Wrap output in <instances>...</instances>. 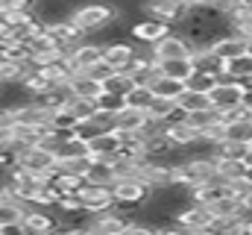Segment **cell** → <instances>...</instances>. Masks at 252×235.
<instances>
[{
	"mask_svg": "<svg viewBox=\"0 0 252 235\" xmlns=\"http://www.w3.org/2000/svg\"><path fill=\"white\" fill-rule=\"evenodd\" d=\"M115 15H118V6H109V3H85V6H79V9L70 12V21L85 36H91V33H100Z\"/></svg>",
	"mask_w": 252,
	"mask_h": 235,
	"instance_id": "1",
	"label": "cell"
},
{
	"mask_svg": "<svg viewBox=\"0 0 252 235\" xmlns=\"http://www.w3.org/2000/svg\"><path fill=\"white\" fill-rule=\"evenodd\" d=\"M15 165L27 174L38 176V179H47V174L56 168V159L47 150H41L38 144H30V147H18V162Z\"/></svg>",
	"mask_w": 252,
	"mask_h": 235,
	"instance_id": "2",
	"label": "cell"
},
{
	"mask_svg": "<svg viewBox=\"0 0 252 235\" xmlns=\"http://www.w3.org/2000/svg\"><path fill=\"white\" fill-rule=\"evenodd\" d=\"M173 218H176V227H182L188 233H208V230H214V215L208 212V206L193 203V200H188Z\"/></svg>",
	"mask_w": 252,
	"mask_h": 235,
	"instance_id": "3",
	"label": "cell"
},
{
	"mask_svg": "<svg viewBox=\"0 0 252 235\" xmlns=\"http://www.w3.org/2000/svg\"><path fill=\"white\" fill-rule=\"evenodd\" d=\"M41 33H47V36L59 44L62 53H67L73 44H79V41L85 39V33L70 21V15H67V18H56V21H44V24H41Z\"/></svg>",
	"mask_w": 252,
	"mask_h": 235,
	"instance_id": "4",
	"label": "cell"
},
{
	"mask_svg": "<svg viewBox=\"0 0 252 235\" xmlns=\"http://www.w3.org/2000/svg\"><path fill=\"white\" fill-rule=\"evenodd\" d=\"M241 97H244V88L235 79H229V77H220L214 82V88L208 91V100H211L214 112H226L232 106H241Z\"/></svg>",
	"mask_w": 252,
	"mask_h": 235,
	"instance_id": "5",
	"label": "cell"
},
{
	"mask_svg": "<svg viewBox=\"0 0 252 235\" xmlns=\"http://www.w3.org/2000/svg\"><path fill=\"white\" fill-rule=\"evenodd\" d=\"M76 197H79V206H82L85 212H109V209H115L112 188H106V185L82 182V188L76 191Z\"/></svg>",
	"mask_w": 252,
	"mask_h": 235,
	"instance_id": "6",
	"label": "cell"
},
{
	"mask_svg": "<svg viewBox=\"0 0 252 235\" xmlns=\"http://www.w3.org/2000/svg\"><path fill=\"white\" fill-rule=\"evenodd\" d=\"M141 12L173 27V24H179V21L188 15V6H185L182 0H144V3H141Z\"/></svg>",
	"mask_w": 252,
	"mask_h": 235,
	"instance_id": "7",
	"label": "cell"
},
{
	"mask_svg": "<svg viewBox=\"0 0 252 235\" xmlns=\"http://www.w3.org/2000/svg\"><path fill=\"white\" fill-rule=\"evenodd\" d=\"M190 44L188 39L182 36V33H164L158 41H153L150 44V50H153V56L156 59H185V56H190Z\"/></svg>",
	"mask_w": 252,
	"mask_h": 235,
	"instance_id": "8",
	"label": "cell"
},
{
	"mask_svg": "<svg viewBox=\"0 0 252 235\" xmlns=\"http://www.w3.org/2000/svg\"><path fill=\"white\" fill-rule=\"evenodd\" d=\"M24 47H27V62L30 65H41V62H50V59H56V56H64L62 50H59V44L47 33H41V30L35 36H30L24 41Z\"/></svg>",
	"mask_w": 252,
	"mask_h": 235,
	"instance_id": "9",
	"label": "cell"
},
{
	"mask_svg": "<svg viewBox=\"0 0 252 235\" xmlns=\"http://www.w3.org/2000/svg\"><path fill=\"white\" fill-rule=\"evenodd\" d=\"M64 59H67V65H70L73 74H76V71H88L94 62L103 59V44H100V41H88V39H82L79 44H73V47L64 53Z\"/></svg>",
	"mask_w": 252,
	"mask_h": 235,
	"instance_id": "10",
	"label": "cell"
},
{
	"mask_svg": "<svg viewBox=\"0 0 252 235\" xmlns=\"http://www.w3.org/2000/svg\"><path fill=\"white\" fill-rule=\"evenodd\" d=\"M173 27L170 24H164V21H158V18H150V15H144V18H138V21H132V27H129V36H132V41H141V44H153V41H158L164 33H170Z\"/></svg>",
	"mask_w": 252,
	"mask_h": 235,
	"instance_id": "11",
	"label": "cell"
},
{
	"mask_svg": "<svg viewBox=\"0 0 252 235\" xmlns=\"http://www.w3.org/2000/svg\"><path fill=\"white\" fill-rule=\"evenodd\" d=\"M112 197H115V206H138L147 200V185L141 179H115Z\"/></svg>",
	"mask_w": 252,
	"mask_h": 235,
	"instance_id": "12",
	"label": "cell"
},
{
	"mask_svg": "<svg viewBox=\"0 0 252 235\" xmlns=\"http://www.w3.org/2000/svg\"><path fill=\"white\" fill-rule=\"evenodd\" d=\"M85 147H88V156H94V159H112L121 150V135L115 129H103V132L91 135L85 141Z\"/></svg>",
	"mask_w": 252,
	"mask_h": 235,
	"instance_id": "13",
	"label": "cell"
},
{
	"mask_svg": "<svg viewBox=\"0 0 252 235\" xmlns=\"http://www.w3.org/2000/svg\"><path fill=\"white\" fill-rule=\"evenodd\" d=\"M135 53V41L132 39H112L103 44V62L112 65L115 71H124L129 65V59Z\"/></svg>",
	"mask_w": 252,
	"mask_h": 235,
	"instance_id": "14",
	"label": "cell"
},
{
	"mask_svg": "<svg viewBox=\"0 0 252 235\" xmlns=\"http://www.w3.org/2000/svg\"><path fill=\"white\" fill-rule=\"evenodd\" d=\"M56 218H50L47 212H41V206H27V212L21 215V233H50V230H56Z\"/></svg>",
	"mask_w": 252,
	"mask_h": 235,
	"instance_id": "15",
	"label": "cell"
},
{
	"mask_svg": "<svg viewBox=\"0 0 252 235\" xmlns=\"http://www.w3.org/2000/svg\"><path fill=\"white\" fill-rule=\"evenodd\" d=\"M211 50L226 62V59H232V56L247 53V39H241V36H235V33L226 30V33H220V36L211 39Z\"/></svg>",
	"mask_w": 252,
	"mask_h": 235,
	"instance_id": "16",
	"label": "cell"
},
{
	"mask_svg": "<svg viewBox=\"0 0 252 235\" xmlns=\"http://www.w3.org/2000/svg\"><path fill=\"white\" fill-rule=\"evenodd\" d=\"M188 59L193 62L196 71H208V74H220L223 77V59L211 50V44H193Z\"/></svg>",
	"mask_w": 252,
	"mask_h": 235,
	"instance_id": "17",
	"label": "cell"
},
{
	"mask_svg": "<svg viewBox=\"0 0 252 235\" xmlns=\"http://www.w3.org/2000/svg\"><path fill=\"white\" fill-rule=\"evenodd\" d=\"M67 97H70L67 85H47V88H41L38 94H32L30 100H32L35 106L47 109V112H56V109H62V106H67Z\"/></svg>",
	"mask_w": 252,
	"mask_h": 235,
	"instance_id": "18",
	"label": "cell"
},
{
	"mask_svg": "<svg viewBox=\"0 0 252 235\" xmlns=\"http://www.w3.org/2000/svg\"><path fill=\"white\" fill-rule=\"evenodd\" d=\"M64 85H67V91H70V94H76V97H88V100H94V97L103 91V85H100L94 77H88L85 71H76V74H70Z\"/></svg>",
	"mask_w": 252,
	"mask_h": 235,
	"instance_id": "19",
	"label": "cell"
},
{
	"mask_svg": "<svg viewBox=\"0 0 252 235\" xmlns=\"http://www.w3.org/2000/svg\"><path fill=\"white\" fill-rule=\"evenodd\" d=\"M82 179L91 182V185H106V188H112V182H115L118 176H115V168H112L109 159H91V165L85 168Z\"/></svg>",
	"mask_w": 252,
	"mask_h": 235,
	"instance_id": "20",
	"label": "cell"
},
{
	"mask_svg": "<svg viewBox=\"0 0 252 235\" xmlns=\"http://www.w3.org/2000/svg\"><path fill=\"white\" fill-rule=\"evenodd\" d=\"M9 132H12V144H15V147H30V144H35V141L47 132V126H38V123H18V120H12Z\"/></svg>",
	"mask_w": 252,
	"mask_h": 235,
	"instance_id": "21",
	"label": "cell"
},
{
	"mask_svg": "<svg viewBox=\"0 0 252 235\" xmlns=\"http://www.w3.org/2000/svg\"><path fill=\"white\" fill-rule=\"evenodd\" d=\"M156 71L161 77H170V79H188L190 71H193V62L188 56L185 59H156Z\"/></svg>",
	"mask_w": 252,
	"mask_h": 235,
	"instance_id": "22",
	"label": "cell"
},
{
	"mask_svg": "<svg viewBox=\"0 0 252 235\" xmlns=\"http://www.w3.org/2000/svg\"><path fill=\"white\" fill-rule=\"evenodd\" d=\"M144 112H138V109H118L115 115H112V123H115V132H141V126H144Z\"/></svg>",
	"mask_w": 252,
	"mask_h": 235,
	"instance_id": "23",
	"label": "cell"
},
{
	"mask_svg": "<svg viewBox=\"0 0 252 235\" xmlns=\"http://www.w3.org/2000/svg\"><path fill=\"white\" fill-rule=\"evenodd\" d=\"M223 138L250 144L252 141V118L244 115V118H235V120H226V123H223Z\"/></svg>",
	"mask_w": 252,
	"mask_h": 235,
	"instance_id": "24",
	"label": "cell"
},
{
	"mask_svg": "<svg viewBox=\"0 0 252 235\" xmlns=\"http://www.w3.org/2000/svg\"><path fill=\"white\" fill-rule=\"evenodd\" d=\"M150 91H153L156 97L179 100V94L185 91V82H182V79H170V77H161V74H156V79L150 82Z\"/></svg>",
	"mask_w": 252,
	"mask_h": 235,
	"instance_id": "25",
	"label": "cell"
},
{
	"mask_svg": "<svg viewBox=\"0 0 252 235\" xmlns=\"http://www.w3.org/2000/svg\"><path fill=\"white\" fill-rule=\"evenodd\" d=\"M24 212H27V203L15 197H0V227H21Z\"/></svg>",
	"mask_w": 252,
	"mask_h": 235,
	"instance_id": "26",
	"label": "cell"
},
{
	"mask_svg": "<svg viewBox=\"0 0 252 235\" xmlns=\"http://www.w3.org/2000/svg\"><path fill=\"white\" fill-rule=\"evenodd\" d=\"M30 62H15V59H3L0 56V85H18L21 77L30 71Z\"/></svg>",
	"mask_w": 252,
	"mask_h": 235,
	"instance_id": "27",
	"label": "cell"
},
{
	"mask_svg": "<svg viewBox=\"0 0 252 235\" xmlns=\"http://www.w3.org/2000/svg\"><path fill=\"white\" fill-rule=\"evenodd\" d=\"M153 91H150V85H129V91L124 94V106L129 109H138V112H147V106L153 103Z\"/></svg>",
	"mask_w": 252,
	"mask_h": 235,
	"instance_id": "28",
	"label": "cell"
},
{
	"mask_svg": "<svg viewBox=\"0 0 252 235\" xmlns=\"http://www.w3.org/2000/svg\"><path fill=\"white\" fill-rule=\"evenodd\" d=\"M214 171L223 182H235V179L247 176V165H244V159H217Z\"/></svg>",
	"mask_w": 252,
	"mask_h": 235,
	"instance_id": "29",
	"label": "cell"
},
{
	"mask_svg": "<svg viewBox=\"0 0 252 235\" xmlns=\"http://www.w3.org/2000/svg\"><path fill=\"white\" fill-rule=\"evenodd\" d=\"M217 79H220V74H208V71H196V68H193L190 77L185 79V88H188V91H202V94H208Z\"/></svg>",
	"mask_w": 252,
	"mask_h": 235,
	"instance_id": "30",
	"label": "cell"
},
{
	"mask_svg": "<svg viewBox=\"0 0 252 235\" xmlns=\"http://www.w3.org/2000/svg\"><path fill=\"white\" fill-rule=\"evenodd\" d=\"M91 159H94V156H88V153H82V156H56V171L82 176L85 168L91 165Z\"/></svg>",
	"mask_w": 252,
	"mask_h": 235,
	"instance_id": "31",
	"label": "cell"
},
{
	"mask_svg": "<svg viewBox=\"0 0 252 235\" xmlns=\"http://www.w3.org/2000/svg\"><path fill=\"white\" fill-rule=\"evenodd\" d=\"M182 109H185V115L188 112H199V109H211V100H208V94H202V91H182L179 94V100H176Z\"/></svg>",
	"mask_w": 252,
	"mask_h": 235,
	"instance_id": "32",
	"label": "cell"
},
{
	"mask_svg": "<svg viewBox=\"0 0 252 235\" xmlns=\"http://www.w3.org/2000/svg\"><path fill=\"white\" fill-rule=\"evenodd\" d=\"M76 118H73V112L67 109V106H62V109H56L53 115H50V123H47V129H56V132H70V129H76Z\"/></svg>",
	"mask_w": 252,
	"mask_h": 235,
	"instance_id": "33",
	"label": "cell"
},
{
	"mask_svg": "<svg viewBox=\"0 0 252 235\" xmlns=\"http://www.w3.org/2000/svg\"><path fill=\"white\" fill-rule=\"evenodd\" d=\"M67 109H70L73 118L82 123V120H88V118L94 115L97 103H94V100H88V97H76V94H70V97H67Z\"/></svg>",
	"mask_w": 252,
	"mask_h": 235,
	"instance_id": "34",
	"label": "cell"
},
{
	"mask_svg": "<svg viewBox=\"0 0 252 235\" xmlns=\"http://www.w3.org/2000/svg\"><path fill=\"white\" fill-rule=\"evenodd\" d=\"M129 85H132V79L124 71H115L109 79H103V91H112V94H121V97L129 91Z\"/></svg>",
	"mask_w": 252,
	"mask_h": 235,
	"instance_id": "35",
	"label": "cell"
},
{
	"mask_svg": "<svg viewBox=\"0 0 252 235\" xmlns=\"http://www.w3.org/2000/svg\"><path fill=\"white\" fill-rule=\"evenodd\" d=\"M94 103H97V109H103V112H109V115H115L118 109H124V97H121V94H112V91H100V94L94 97Z\"/></svg>",
	"mask_w": 252,
	"mask_h": 235,
	"instance_id": "36",
	"label": "cell"
},
{
	"mask_svg": "<svg viewBox=\"0 0 252 235\" xmlns=\"http://www.w3.org/2000/svg\"><path fill=\"white\" fill-rule=\"evenodd\" d=\"M173 106H176V100H167V97H153V103L147 106V115L156 118V120H164V118L173 112Z\"/></svg>",
	"mask_w": 252,
	"mask_h": 235,
	"instance_id": "37",
	"label": "cell"
},
{
	"mask_svg": "<svg viewBox=\"0 0 252 235\" xmlns=\"http://www.w3.org/2000/svg\"><path fill=\"white\" fill-rule=\"evenodd\" d=\"M185 120H188L190 126L199 132V129H205L208 123H214V120H220V118H217V112H214V109H199V112H188V115H185Z\"/></svg>",
	"mask_w": 252,
	"mask_h": 235,
	"instance_id": "38",
	"label": "cell"
},
{
	"mask_svg": "<svg viewBox=\"0 0 252 235\" xmlns=\"http://www.w3.org/2000/svg\"><path fill=\"white\" fill-rule=\"evenodd\" d=\"M85 74H88V77H94V79H97V82L103 85V79H109V77L115 74V68H112V65H106V62L100 59V62H94V65H91V68H88Z\"/></svg>",
	"mask_w": 252,
	"mask_h": 235,
	"instance_id": "39",
	"label": "cell"
},
{
	"mask_svg": "<svg viewBox=\"0 0 252 235\" xmlns=\"http://www.w3.org/2000/svg\"><path fill=\"white\" fill-rule=\"evenodd\" d=\"M244 91H252V74H247V77H241V79H235Z\"/></svg>",
	"mask_w": 252,
	"mask_h": 235,
	"instance_id": "40",
	"label": "cell"
},
{
	"mask_svg": "<svg viewBox=\"0 0 252 235\" xmlns=\"http://www.w3.org/2000/svg\"><path fill=\"white\" fill-rule=\"evenodd\" d=\"M182 3H185L188 9H196V6H211L214 0H182Z\"/></svg>",
	"mask_w": 252,
	"mask_h": 235,
	"instance_id": "41",
	"label": "cell"
},
{
	"mask_svg": "<svg viewBox=\"0 0 252 235\" xmlns=\"http://www.w3.org/2000/svg\"><path fill=\"white\" fill-rule=\"evenodd\" d=\"M12 141V132H9V126H0V147L3 144H9Z\"/></svg>",
	"mask_w": 252,
	"mask_h": 235,
	"instance_id": "42",
	"label": "cell"
},
{
	"mask_svg": "<svg viewBox=\"0 0 252 235\" xmlns=\"http://www.w3.org/2000/svg\"><path fill=\"white\" fill-rule=\"evenodd\" d=\"M241 233H247V235H252V218L247 215V221H244V230Z\"/></svg>",
	"mask_w": 252,
	"mask_h": 235,
	"instance_id": "43",
	"label": "cell"
},
{
	"mask_svg": "<svg viewBox=\"0 0 252 235\" xmlns=\"http://www.w3.org/2000/svg\"><path fill=\"white\" fill-rule=\"evenodd\" d=\"M244 206H247V209H250V212H252V191H250V194H247V197H244Z\"/></svg>",
	"mask_w": 252,
	"mask_h": 235,
	"instance_id": "44",
	"label": "cell"
},
{
	"mask_svg": "<svg viewBox=\"0 0 252 235\" xmlns=\"http://www.w3.org/2000/svg\"><path fill=\"white\" fill-rule=\"evenodd\" d=\"M247 53H250V56H252V36H250V39H247Z\"/></svg>",
	"mask_w": 252,
	"mask_h": 235,
	"instance_id": "45",
	"label": "cell"
}]
</instances>
